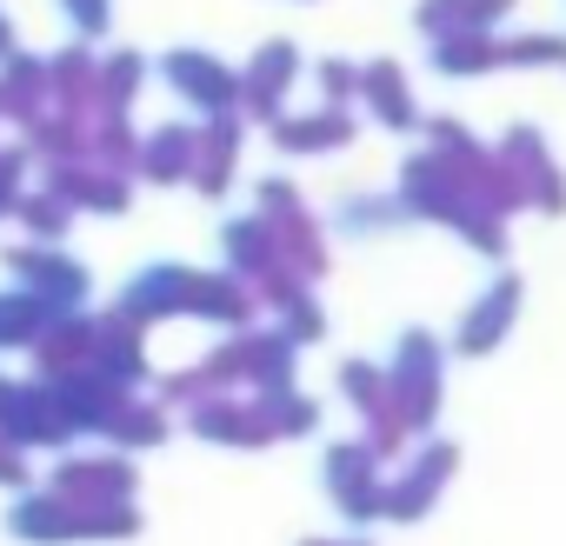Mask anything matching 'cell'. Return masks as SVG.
<instances>
[{"label":"cell","instance_id":"obj_1","mask_svg":"<svg viewBox=\"0 0 566 546\" xmlns=\"http://www.w3.org/2000/svg\"><path fill=\"white\" fill-rule=\"evenodd\" d=\"M14 533L48 546V539H67V533H81V526L67 519V506H61V500H28V506L14 513Z\"/></svg>","mask_w":566,"mask_h":546}]
</instances>
